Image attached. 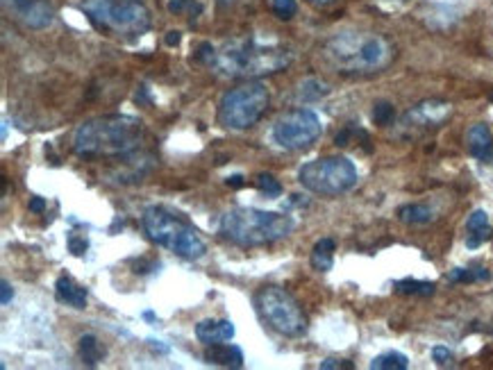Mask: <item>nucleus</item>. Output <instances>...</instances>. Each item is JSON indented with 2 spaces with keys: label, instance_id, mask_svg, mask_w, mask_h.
Returning a JSON list of instances; mask_svg holds the SVG:
<instances>
[{
  "label": "nucleus",
  "instance_id": "b1692460",
  "mask_svg": "<svg viewBox=\"0 0 493 370\" xmlns=\"http://www.w3.org/2000/svg\"><path fill=\"white\" fill-rule=\"evenodd\" d=\"M409 359L402 355V352H384V355L375 357L370 361V368L373 370H407Z\"/></svg>",
  "mask_w": 493,
  "mask_h": 370
},
{
  "label": "nucleus",
  "instance_id": "e433bc0d",
  "mask_svg": "<svg viewBox=\"0 0 493 370\" xmlns=\"http://www.w3.org/2000/svg\"><path fill=\"white\" fill-rule=\"evenodd\" d=\"M309 3H314V5H330L332 0H309Z\"/></svg>",
  "mask_w": 493,
  "mask_h": 370
},
{
  "label": "nucleus",
  "instance_id": "393cba45",
  "mask_svg": "<svg viewBox=\"0 0 493 370\" xmlns=\"http://www.w3.org/2000/svg\"><path fill=\"white\" fill-rule=\"evenodd\" d=\"M255 186L262 191L266 198H280L282 195V184L275 179L271 173H259L255 177Z\"/></svg>",
  "mask_w": 493,
  "mask_h": 370
},
{
  "label": "nucleus",
  "instance_id": "423d86ee",
  "mask_svg": "<svg viewBox=\"0 0 493 370\" xmlns=\"http://www.w3.org/2000/svg\"><path fill=\"white\" fill-rule=\"evenodd\" d=\"M80 10L96 30L120 39H139L152 23L141 0H80Z\"/></svg>",
  "mask_w": 493,
  "mask_h": 370
},
{
  "label": "nucleus",
  "instance_id": "7ed1b4c3",
  "mask_svg": "<svg viewBox=\"0 0 493 370\" xmlns=\"http://www.w3.org/2000/svg\"><path fill=\"white\" fill-rule=\"evenodd\" d=\"M325 57L341 73H377L393 62V46L373 32H339L325 44Z\"/></svg>",
  "mask_w": 493,
  "mask_h": 370
},
{
  "label": "nucleus",
  "instance_id": "39448f33",
  "mask_svg": "<svg viewBox=\"0 0 493 370\" xmlns=\"http://www.w3.org/2000/svg\"><path fill=\"white\" fill-rule=\"evenodd\" d=\"M141 225L146 236L152 243H157L164 250L175 252L182 259L196 262L207 252V246L198 234V230L185 216H180L178 211L155 204V207H148L143 211Z\"/></svg>",
  "mask_w": 493,
  "mask_h": 370
},
{
  "label": "nucleus",
  "instance_id": "ddd939ff",
  "mask_svg": "<svg viewBox=\"0 0 493 370\" xmlns=\"http://www.w3.org/2000/svg\"><path fill=\"white\" fill-rule=\"evenodd\" d=\"M235 323L223 318V321H214V318H207L196 325V337L205 346H214V343H228L235 339Z\"/></svg>",
  "mask_w": 493,
  "mask_h": 370
},
{
  "label": "nucleus",
  "instance_id": "c756f323",
  "mask_svg": "<svg viewBox=\"0 0 493 370\" xmlns=\"http://www.w3.org/2000/svg\"><path fill=\"white\" fill-rule=\"evenodd\" d=\"M352 361L348 359H325L321 361V370H352Z\"/></svg>",
  "mask_w": 493,
  "mask_h": 370
},
{
  "label": "nucleus",
  "instance_id": "72a5a7b5",
  "mask_svg": "<svg viewBox=\"0 0 493 370\" xmlns=\"http://www.w3.org/2000/svg\"><path fill=\"white\" fill-rule=\"evenodd\" d=\"M28 209H30L32 214H43V211H46V200H43V198H39V195H34V198H30Z\"/></svg>",
  "mask_w": 493,
  "mask_h": 370
},
{
  "label": "nucleus",
  "instance_id": "1a4fd4ad",
  "mask_svg": "<svg viewBox=\"0 0 493 370\" xmlns=\"http://www.w3.org/2000/svg\"><path fill=\"white\" fill-rule=\"evenodd\" d=\"M357 168L348 157L314 159L298 170V182L316 195H341L357 184Z\"/></svg>",
  "mask_w": 493,
  "mask_h": 370
},
{
  "label": "nucleus",
  "instance_id": "c9c22d12",
  "mask_svg": "<svg viewBox=\"0 0 493 370\" xmlns=\"http://www.w3.org/2000/svg\"><path fill=\"white\" fill-rule=\"evenodd\" d=\"M226 184L230 186V188H241L246 184V179H244V175H230L228 179H226Z\"/></svg>",
  "mask_w": 493,
  "mask_h": 370
},
{
  "label": "nucleus",
  "instance_id": "6ab92c4d",
  "mask_svg": "<svg viewBox=\"0 0 493 370\" xmlns=\"http://www.w3.org/2000/svg\"><path fill=\"white\" fill-rule=\"evenodd\" d=\"M398 220L405 223V225H428V223L435 220V211L428 204H402L398 209Z\"/></svg>",
  "mask_w": 493,
  "mask_h": 370
},
{
  "label": "nucleus",
  "instance_id": "7c9ffc66",
  "mask_svg": "<svg viewBox=\"0 0 493 370\" xmlns=\"http://www.w3.org/2000/svg\"><path fill=\"white\" fill-rule=\"evenodd\" d=\"M432 359H435L439 366H448L453 361V352L446 346H437V348H432Z\"/></svg>",
  "mask_w": 493,
  "mask_h": 370
},
{
  "label": "nucleus",
  "instance_id": "f03ea898",
  "mask_svg": "<svg viewBox=\"0 0 493 370\" xmlns=\"http://www.w3.org/2000/svg\"><path fill=\"white\" fill-rule=\"evenodd\" d=\"M291 64V53L275 44H262L257 39H232L214 48L210 64L216 73L232 80H257L273 75Z\"/></svg>",
  "mask_w": 493,
  "mask_h": 370
},
{
  "label": "nucleus",
  "instance_id": "a211bd4d",
  "mask_svg": "<svg viewBox=\"0 0 493 370\" xmlns=\"http://www.w3.org/2000/svg\"><path fill=\"white\" fill-rule=\"evenodd\" d=\"M334 250H336L334 239H321V241H316V246L311 248V257H309L311 268L318 271V273L332 271V266H334Z\"/></svg>",
  "mask_w": 493,
  "mask_h": 370
},
{
  "label": "nucleus",
  "instance_id": "cd10ccee",
  "mask_svg": "<svg viewBox=\"0 0 493 370\" xmlns=\"http://www.w3.org/2000/svg\"><path fill=\"white\" fill-rule=\"evenodd\" d=\"M187 10L191 14H201L203 5L198 3V0H171L169 3V12H173V14H182Z\"/></svg>",
  "mask_w": 493,
  "mask_h": 370
},
{
  "label": "nucleus",
  "instance_id": "4c0bfd02",
  "mask_svg": "<svg viewBox=\"0 0 493 370\" xmlns=\"http://www.w3.org/2000/svg\"><path fill=\"white\" fill-rule=\"evenodd\" d=\"M143 318H146V321H155V314H152V312H146Z\"/></svg>",
  "mask_w": 493,
  "mask_h": 370
},
{
  "label": "nucleus",
  "instance_id": "f704fd0d",
  "mask_svg": "<svg viewBox=\"0 0 493 370\" xmlns=\"http://www.w3.org/2000/svg\"><path fill=\"white\" fill-rule=\"evenodd\" d=\"M180 39H182V34H180L178 30H171V32H166V39H164V41H166V46H178L180 44Z\"/></svg>",
  "mask_w": 493,
  "mask_h": 370
},
{
  "label": "nucleus",
  "instance_id": "20e7f679",
  "mask_svg": "<svg viewBox=\"0 0 493 370\" xmlns=\"http://www.w3.org/2000/svg\"><path fill=\"white\" fill-rule=\"evenodd\" d=\"M296 223L289 214L264 211L255 207H235L221 216L219 232L223 239L241 248L271 246L287 239Z\"/></svg>",
  "mask_w": 493,
  "mask_h": 370
},
{
  "label": "nucleus",
  "instance_id": "6e6552de",
  "mask_svg": "<svg viewBox=\"0 0 493 370\" xmlns=\"http://www.w3.org/2000/svg\"><path fill=\"white\" fill-rule=\"evenodd\" d=\"M255 307L262 321L282 337L296 339L307 332V316L289 291L280 287H262L255 293Z\"/></svg>",
  "mask_w": 493,
  "mask_h": 370
},
{
  "label": "nucleus",
  "instance_id": "f257e3e1",
  "mask_svg": "<svg viewBox=\"0 0 493 370\" xmlns=\"http://www.w3.org/2000/svg\"><path fill=\"white\" fill-rule=\"evenodd\" d=\"M141 141L143 123L125 114L84 120L73 132V150L80 157H127L141 148Z\"/></svg>",
  "mask_w": 493,
  "mask_h": 370
},
{
  "label": "nucleus",
  "instance_id": "f8f14e48",
  "mask_svg": "<svg viewBox=\"0 0 493 370\" xmlns=\"http://www.w3.org/2000/svg\"><path fill=\"white\" fill-rule=\"evenodd\" d=\"M453 114V107L444 100H425L405 114L402 125L409 127H439Z\"/></svg>",
  "mask_w": 493,
  "mask_h": 370
},
{
  "label": "nucleus",
  "instance_id": "5701e85b",
  "mask_svg": "<svg viewBox=\"0 0 493 370\" xmlns=\"http://www.w3.org/2000/svg\"><path fill=\"white\" fill-rule=\"evenodd\" d=\"M448 280L453 284H471V282H487L491 280V271L484 266H471V268H455L448 273Z\"/></svg>",
  "mask_w": 493,
  "mask_h": 370
},
{
  "label": "nucleus",
  "instance_id": "4be33fe9",
  "mask_svg": "<svg viewBox=\"0 0 493 370\" xmlns=\"http://www.w3.org/2000/svg\"><path fill=\"white\" fill-rule=\"evenodd\" d=\"M393 291L396 293H400V296H421V298H430V296H435V282H421V280H400V282H396L393 284Z\"/></svg>",
  "mask_w": 493,
  "mask_h": 370
},
{
  "label": "nucleus",
  "instance_id": "a878e982",
  "mask_svg": "<svg viewBox=\"0 0 493 370\" xmlns=\"http://www.w3.org/2000/svg\"><path fill=\"white\" fill-rule=\"evenodd\" d=\"M396 118V109L391 102H375L373 107V123L375 125H391Z\"/></svg>",
  "mask_w": 493,
  "mask_h": 370
},
{
  "label": "nucleus",
  "instance_id": "2eb2a0df",
  "mask_svg": "<svg viewBox=\"0 0 493 370\" xmlns=\"http://www.w3.org/2000/svg\"><path fill=\"white\" fill-rule=\"evenodd\" d=\"M55 296L62 305H68L73 309H86V289L80 287L68 275H59L55 282Z\"/></svg>",
  "mask_w": 493,
  "mask_h": 370
},
{
  "label": "nucleus",
  "instance_id": "2f4dec72",
  "mask_svg": "<svg viewBox=\"0 0 493 370\" xmlns=\"http://www.w3.org/2000/svg\"><path fill=\"white\" fill-rule=\"evenodd\" d=\"M359 130H354V127L352 125H348V127H345V130L343 132H339V134H336L334 136V143L336 145H341V148H343V145H350V141H352V136L354 134H357Z\"/></svg>",
  "mask_w": 493,
  "mask_h": 370
},
{
  "label": "nucleus",
  "instance_id": "c85d7f7f",
  "mask_svg": "<svg viewBox=\"0 0 493 370\" xmlns=\"http://www.w3.org/2000/svg\"><path fill=\"white\" fill-rule=\"evenodd\" d=\"M86 250H89V241H86L84 236H75V234L68 236V252L75 257H82Z\"/></svg>",
  "mask_w": 493,
  "mask_h": 370
},
{
  "label": "nucleus",
  "instance_id": "9d476101",
  "mask_svg": "<svg viewBox=\"0 0 493 370\" xmlns=\"http://www.w3.org/2000/svg\"><path fill=\"white\" fill-rule=\"evenodd\" d=\"M321 118L311 109H289L275 120L273 141L284 150H305L321 136Z\"/></svg>",
  "mask_w": 493,
  "mask_h": 370
},
{
  "label": "nucleus",
  "instance_id": "0eeeda50",
  "mask_svg": "<svg viewBox=\"0 0 493 370\" xmlns=\"http://www.w3.org/2000/svg\"><path fill=\"white\" fill-rule=\"evenodd\" d=\"M268 102H271V96L264 84L248 80L246 84H239L223 93L219 102V123L228 130H248L262 120Z\"/></svg>",
  "mask_w": 493,
  "mask_h": 370
},
{
  "label": "nucleus",
  "instance_id": "4468645a",
  "mask_svg": "<svg viewBox=\"0 0 493 370\" xmlns=\"http://www.w3.org/2000/svg\"><path fill=\"white\" fill-rule=\"evenodd\" d=\"M203 359L212 366L223 368H241L244 366V352L237 346H228V343H214V346L205 348Z\"/></svg>",
  "mask_w": 493,
  "mask_h": 370
},
{
  "label": "nucleus",
  "instance_id": "dca6fc26",
  "mask_svg": "<svg viewBox=\"0 0 493 370\" xmlns=\"http://www.w3.org/2000/svg\"><path fill=\"white\" fill-rule=\"evenodd\" d=\"M466 143H469V152L475 159L487 161L493 152V134L484 123H475L469 134H466Z\"/></svg>",
  "mask_w": 493,
  "mask_h": 370
},
{
  "label": "nucleus",
  "instance_id": "473e14b6",
  "mask_svg": "<svg viewBox=\"0 0 493 370\" xmlns=\"http://www.w3.org/2000/svg\"><path fill=\"white\" fill-rule=\"evenodd\" d=\"M14 300V289H12V284L7 282V280H3L0 282V303L3 305H10Z\"/></svg>",
  "mask_w": 493,
  "mask_h": 370
},
{
  "label": "nucleus",
  "instance_id": "f3484780",
  "mask_svg": "<svg viewBox=\"0 0 493 370\" xmlns=\"http://www.w3.org/2000/svg\"><path fill=\"white\" fill-rule=\"evenodd\" d=\"M466 230H469V239H466V248L469 250H475V248H480L484 241L491 239V225H489V216L484 209H475L469 220H466Z\"/></svg>",
  "mask_w": 493,
  "mask_h": 370
},
{
  "label": "nucleus",
  "instance_id": "9b49d317",
  "mask_svg": "<svg viewBox=\"0 0 493 370\" xmlns=\"http://www.w3.org/2000/svg\"><path fill=\"white\" fill-rule=\"evenodd\" d=\"M3 7L14 21H19L25 28L32 30L48 28L55 19L50 0H3Z\"/></svg>",
  "mask_w": 493,
  "mask_h": 370
},
{
  "label": "nucleus",
  "instance_id": "412c9836",
  "mask_svg": "<svg viewBox=\"0 0 493 370\" xmlns=\"http://www.w3.org/2000/svg\"><path fill=\"white\" fill-rule=\"evenodd\" d=\"M327 93H330V87H327L323 80H318V77H307V80L300 82L296 98L302 102H316V100L325 98Z\"/></svg>",
  "mask_w": 493,
  "mask_h": 370
},
{
  "label": "nucleus",
  "instance_id": "aec40b11",
  "mask_svg": "<svg viewBox=\"0 0 493 370\" xmlns=\"http://www.w3.org/2000/svg\"><path fill=\"white\" fill-rule=\"evenodd\" d=\"M80 359H82V364H86L89 368H96L102 359H105V348L100 346V341L93 337V334H84V337L80 339Z\"/></svg>",
  "mask_w": 493,
  "mask_h": 370
},
{
  "label": "nucleus",
  "instance_id": "bb28decb",
  "mask_svg": "<svg viewBox=\"0 0 493 370\" xmlns=\"http://www.w3.org/2000/svg\"><path fill=\"white\" fill-rule=\"evenodd\" d=\"M273 12L278 19L289 21L298 14V3L296 0H273Z\"/></svg>",
  "mask_w": 493,
  "mask_h": 370
}]
</instances>
